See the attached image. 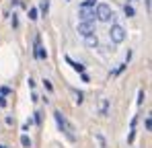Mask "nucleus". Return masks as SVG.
<instances>
[{
  "label": "nucleus",
  "mask_w": 152,
  "mask_h": 148,
  "mask_svg": "<svg viewBox=\"0 0 152 148\" xmlns=\"http://www.w3.org/2000/svg\"><path fill=\"white\" fill-rule=\"evenodd\" d=\"M39 8H41L43 15H48V10H50V0H41V6H39Z\"/></svg>",
  "instance_id": "nucleus-12"
},
{
  "label": "nucleus",
  "mask_w": 152,
  "mask_h": 148,
  "mask_svg": "<svg viewBox=\"0 0 152 148\" xmlns=\"http://www.w3.org/2000/svg\"><path fill=\"white\" fill-rule=\"evenodd\" d=\"M134 15H136V10H134L129 4H126V17H134Z\"/></svg>",
  "instance_id": "nucleus-15"
},
{
  "label": "nucleus",
  "mask_w": 152,
  "mask_h": 148,
  "mask_svg": "<svg viewBox=\"0 0 152 148\" xmlns=\"http://www.w3.org/2000/svg\"><path fill=\"white\" fill-rule=\"evenodd\" d=\"M10 25H12V27H17V25H19V21H17V15H12V19H10Z\"/></svg>",
  "instance_id": "nucleus-24"
},
{
  "label": "nucleus",
  "mask_w": 152,
  "mask_h": 148,
  "mask_svg": "<svg viewBox=\"0 0 152 148\" xmlns=\"http://www.w3.org/2000/svg\"><path fill=\"white\" fill-rule=\"evenodd\" d=\"M78 17H80V23L95 21V8H80L78 10Z\"/></svg>",
  "instance_id": "nucleus-6"
},
{
  "label": "nucleus",
  "mask_w": 152,
  "mask_h": 148,
  "mask_svg": "<svg viewBox=\"0 0 152 148\" xmlns=\"http://www.w3.org/2000/svg\"><path fill=\"white\" fill-rule=\"evenodd\" d=\"M33 53H35L37 60H45V58H48V51H45L43 45H41V37H39V35L35 37V51H33Z\"/></svg>",
  "instance_id": "nucleus-5"
},
{
  "label": "nucleus",
  "mask_w": 152,
  "mask_h": 148,
  "mask_svg": "<svg viewBox=\"0 0 152 148\" xmlns=\"http://www.w3.org/2000/svg\"><path fill=\"white\" fill-rule=\"evenodd\" d=\"M53 119H56V123H58V127L64 132V136H66L70 142H76V134H74L76 130H74V125L66 119V115H64L60 109H56V111H53Z\"/></svg>",
  "instance_id": "nucleus-1"
},
{
  "label": "nucleus",
  "mask_w": 152,
  "mask_h": 148,
  "mask_svg": "<svg viewBox=\"0 0 152 148\" xmlns=\"http://www.w3.org/2000/svg\"><path fill=\"white\" fill-rule=\"evenodd\" d=\"M29 19L31 21H37V8H29Z\"/></svg>",
  "instance_id": "nucleus-14"
},
{
  "label": "nucleus",
  "mask_w": 152,
  "mask_h": 148,
  "mask_svg": "<svg viewBox=\"0 0 152 148\" xmlns=\"http://www.w3.org/2000/svg\"><path fill=\"white\" fill-rule=\"evenodd\" d=\"M84 41H86V45H88V48H97V45H99L97 35H88V37H84Z\"/></svg>",
  "instance_id": "nucleus-9"
},
{
  "label": "nucleus",
  "mask_w": 152,
  "mask_h": 148,
  "mask_svg": "<svg viewBox=\"0 0 152 148\" xmlns=\"http://www.w3.org/2000/svg\"><path fill=\"white\" fill-rule=\"evenodd\" d=\"M80 78H82V82H91V78H88V74H84V72L80 74Z\"/></svg>",
  "instance_id": "nucleus-23"
},
{
  "label": "nucleus",
  "mask_w": 152,
  "mask_h": 148,
  "mask_svg": "<svg viewBox=\"0 0 152 148\" xmlns=\"http://www.w3.org/2000/svg\"><path fill=\"white\" fill-rule=\"evenodd\" d=\"M0 107H6V99L0 95Z\"/></svg>",
  "instance_id": "nucleus-26"
},
{
  "label": "nucleus",
  "mask_w": 152,
  "mask_h": 148,
  "mask_svg": "<svg viewBox=\"0 0 152 148\" xmlns=\"http://www.w3.org/2000/svg\"><path fill=\"white\" fill-rule=\"evenodd\" d=\"M136 103H138V105L144 103V91H142V89H140V93H138V101H136Z\"/></svg>",
  "instance_id": "nucleus-17"
},
{
  "label": "nucleus",
  "mask_w": 152,
  "mask_h": 148,
  "mask_svg": "<svg viewBox=\"0 0 152 148\" xmlns=\"http://www.w3.org/2000/svg\"><path fill=\"white\" fill-rule=\"evenodd\" d=\"M134 138H136V130H132V132H129V136H127V142L132 144V142H134Z\"/></svg>",
  "instance_id": "nucleus-20"
},
{
  "label": "nucleus",
  "mask_w": 152,
  "mask_h": 148,
  "mask_svg": "<svg viewBox=\"0 0 152 148\" xmlns=\"http://www.w3.org/2000/svg\"><path fill=\"white\" fill-rule=\"evenodd\" d=\"M144 2H146V10L150 12V0H144Z\"/></svg>",
  "instance_id": "nucleus-27"
},
{
  "label": "nucleus",
  "mask_w": 152,
  "mask_h": 148,
  "mask_svg": "<svg viewBox=\"0 0 152 148\" xmlns=\"http://www.w3.org/2000/svg\"><path fill=\"white\" fill-rule=\"evenodd\" d=\"M95 138H97V142H99V146H101V148H107V142H105V138H103V134H97Z\"/></svg>",
  "instance_id": "nucleus-13"
},
{
  "label": "nucleus",
  "mask_w": 152,
  "mask_h": 148,
  "mask_svg": "<svg viewBox=\"0 0 152 148\" xmlns=\"http://www.w3.org/2000/svg\"><path fill=\"white\" fill-rule=\"evenodd\" d=\"M43 86H45V89H48L50 93H51V91H53V84H51L50 80H43Z\"/></svg>",
  "instance_id": "nucleus-18"
},
{
  "label": "nucleus",
  "mask_w": 152,
  "mask_h": 148,
  "mask_svg": "<svg viewBox=\"0 0 152 148\" xmlns=\"http://www.w3.org/2000/svg\"><path fill=\"white\" fill-rule=\"evenodd\" d=\"M95 6H97V0H84L80 8H95Z\"/></svg>",
  "instance_id": "nucleus-10"
},
{
  "label": "nucleus",
  "mask_w": 152,
  "mask_h": 148,
  "mask_svg": "<svg viewBox=\"0 0 152 148\" xmlns=\"http://www.w3.org/2000/svg\"><path fill=\"white\" fill-rule=\"evenodd\" d=\"M144 125H146V130L150 132V127H152V122H150V117H146V122H144Z\"/></svg>",
  "instance_id": "nucleus-22"
},
{
  "label": "nucleus",
  "mask_w": 152,
  "mask_h": 148,
  "mask_svg": "<svg viewBox=\"0 0 152 148\" xmlns=\"http://www.w3.org/2000/svg\"><path fill=\"white\" fill-rule=\"evenodd\" d=\"M74 101H76V103H78V105H80V103H82V101H84V99H82V97H84V95H82V93H78V91H74Z\"/></svg>",
  "instance_id": "nucleus-16"
},
{
  "label": "nucleus",
  "mask_w": 152,
  "mask_h": 148,
  "mask_svg": "<svg viewBox=\"0 0 152 148\" xmlns=\"http://www.w3.org/2000/svg\"><path fill=\"white\" fill-rule=\"evenodd\" d=\"M124 70H126V64H121V66H119V68H117L113 74H119V72H124Z\"/></svg>",
  "instance_id": "nucleus-25"
},
{
  "label": "nucleus",
  "mask_w": 152,
  "mask_h": 148,
  "mask_svg": "<svg viewBox=\"0 0 152 148\" xmlns=\"http://www.w3.org/2000/svg\"><path fill=\"white\" fill-rule=\"evenodd\" d=\"M21 144H23L25 148H31V138H29L27 134H23V136H21Z\"/></svg>",
  "instance_id": "nucleus-11"
},
{
  "label": "nucleus",
  "mask_w": 152,
  "mask_h": 148,
  "mask_svg": "<svg viewBox=\"0 0 152 148\" xmlns=\"http://www.w3.org/2000/svg\"><path fill=\"white\" fill-rule=\"evenodd\" d=\"M66 62H68V64H70V66H72V68H74L76 72H84V66H82V64H80V62H74V60H72V58H68V56H66Z\"/></svg>",
  "instance_id": "nucleus-8"
},
{
  "label": "nucleus",
  "mask_w": 152,
  "mask_h": 148,
  "mask_svg": "<svg viewBox=\"0 0 152 148\" xmlns=\"http://www.w3.org/2000/svg\"><path fill=\"white\" fill-rule=\"evenodd\" d=\"M78 33H80L82 37L95 35V21H88V23H78Z\"/></svg>",
  "instance_id": "nucleus-4"
},
{
  "label": "nucleus",
  "mask_w": 152,
  "mask_h": 148,
  "mask_svg": "<svg viewBox=\"0 0 152 148\" xmlns=\"http://www.w3.org/2000/svg\"><path fill=\"white\" fill-rule=\"evenodd\" d=\"M109 39H111L113 43H124V39H126V29H124L121 25H111V29H109Z\"/></svg>",
  "instance_id": "nucleus-3"
},
{
  "label": "nucleus",
  "mask_w": 152,
  "mask_h": 148,
  "mask_svg": "<svg viewBox=\"0 0 152 148\" xmlns=\"http://www.w3.org/2000/svg\"><path fill=\"white\" fill-rule=\"evenodd\" d=\"M0 93H2V97H6V95H10V89H8V86H2Z\"/></svg>",
  "instance_id": "nucleus-19"
},
{
  "label": "nucleus",
  "mask_w": 152,
  "mask_h": 148,
  "mask_svg": "<svg viewBox=\"0 0 152 148\" xmlns=\"http://www.w3.org/2000/svg\"><path fill=\"white\" fill-rule=\"evenodd\" d=\"M95 17H97L99 21H103V23H107V21L113 19V10H111L109 4H97V6H95Z\"/></svg>",
  "instance_id": "nucleus-2"
},
{
  "label": "nucleus",
  "mask_w": 152,
  "mask_h": 148,
  "mask_svg": "<svg viewBox=\"0 0 152 148\" xmlns=\"http://www.w3.org/2000/svg\"><path fill=\"white\" fill-rule=\"evenodd\" d=\"M33 122L37 123V125H41V113H39V111L35 113V119H33Z\"/></svg>",
  "instance_id": "nucleus-21"
},
{
  "label": "nucleus",
  "mask_w": 152,
  "mask_h": 148,
  "mask_svg": "<svg viewBox=\"0 0 152 148\" xmlns=\"http://www.w3.org/2000/svg\"><path fill=\"white\" fill-rule=\"evenodd\" d=\"M0 148H6V146H0Z\"/></svg>",
  "instance_id": "nucleus-28"
},
{
  "label": "nucleus",
  "mask_w": 152,
  "mask_h": 148,
  "mask_svg": "<svg viewBox=\"0 0 152 148\" xmlns=\"http://www.w3.org/2000/svg\"><path fill=\"white\" fill-rule=\"evenodd\" d=\"M99 113L103 117L109 115V99H101V105H99Z\"/></svg>",
  "instance_id": "nucleus-7"
}]
</instances>
